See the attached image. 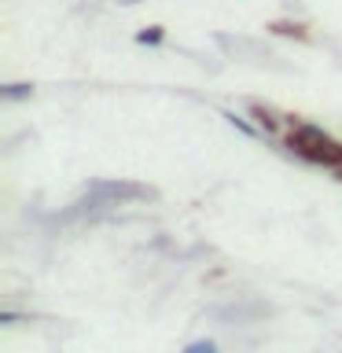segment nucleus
Masks as SVG:
<instances>
[{
  "instance_id": "4",
  "label": "nucleus",
  "mask_w": 342,
  "mask_h": 353,
  "mask_svg": "<svg viewBox=\"0 0 342 353\" xmlns=\"http://www.w3.org/2000/svg\"><path fill=\"white\" fill-rule=\"evenodd\" d=\"M339 173H342V170H339Z\"/></svg>"
},
{
  "instance_id": "2",
  "label": "nucleus",
  "mask_w": 342,
  "mask_h": 353,
  "mask_svg": "<svg viewBox=\"0 0 342 353\" xmlns=\"http://www.w3.org/2000/svg\"><path fill=\"white\" fill-rule=\"evenodd\" d=\"M137 41H140V44H148V41L154 44V41H162V30H159V26H151V30H140V33H137Z\"/></svg>"
},
{
  "instance_id": "1",
  "label": "nucleus",
  "mask_w": 342,
  "mask_h": 353,
  "mask_svg": "<svg viewBox=\"0 0 342 353\" xmlns=\"http://www.w3.org/2000/svg\"><path fill=\"white\" fill-rule=\"evenodd\" d=\"M283 143L294 154H302L305 162L328 165V170H342V143L335 137H328L324 129L309 125V121H294L291 132L283 137Z\"/></svg>"
},
{
  "instance_id": "3",
  "label": "nucleus",
  "mask_w": 342,
  "mask_h": 353,
  "mask_svg": "<svg viewBox=\"0 0 342 353\" xmlns=\"http://www.w3.org/2000/svg\"><path fill=\"white\" fill-rule=\"evenodd\" d=\"M184 353H217V346L214 342H195V346H188Z\"/></svg>"
}]
</instances>
